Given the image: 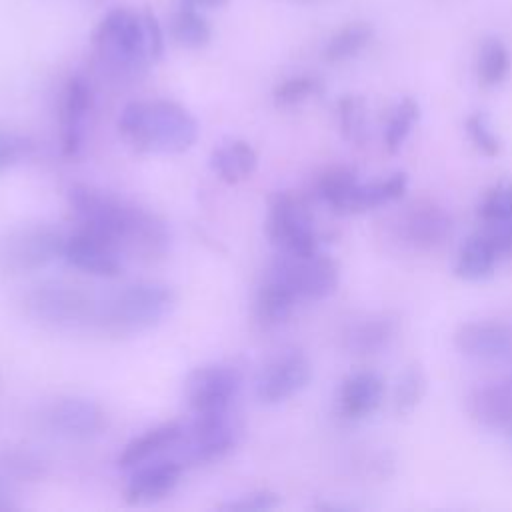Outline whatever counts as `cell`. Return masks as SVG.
<instances>
[{
  "mask_svg": "<svg viewBox=\"0 0 512 512\" xmlns=\"http://www.w3.org/2000/svg\"><path fill=\"white\" fill-rule=\"evenodd\" d=\"M420 106L414 98L406 96L394 104L384 126V148L388 154H396L406 142L412 126L418 122Z\"/></svg>",
  "mask_w": 512,
  "mask_h": 512,
  "instance_id": "f546056e",
  "label": "cell"
},
{
  "mask_svg": "<svg viewBox=\"0 0 512 512\" xmlns=\"http://www.w3.org/2000/svg\"><path fill=\"white\" fill-rule=\"evenodd\" d=\"M212 172L226 184L248 180L258 168V154L246 140H228L210 154Z\"/></svg>",
  "mask_w": 512,
  "mask_h": 512,
  "instance_id": "603a6c76",
  "label": "cell"
},
{
  "mask_svg": "<svg viewBox=\"0 0 512 512\" xmlns=\"http://www.w3.org/2000/svg\"><path fill=\"white\" fill-rule=\"evenodd\" d=\"M426 374L420 364H408L396 380L394 388V410L398 416L410 414L426 394Z\"/></svg>",
  "mask_w": 512,
  "mask_h": 512,
  "instance_id": "1f68e13d",
  "label": "cell"
},
{
  "mask_svg": "<svg viewBox=\"0 0 512 512\" xmlns=\"http://www.w3.org/2000/svg\"><path fill=\"white\" fill-rule=\"evenodd\" d=\"M172 288L158 282H136L100 304L98 326L110 334H132L160 324L174 308Z\"/></svg>",
  "mask_w": 512,
  "mask_h": 512,
  "instance_id": "3957f363",
  "label": "cell"
},
{
  "mask_svg": "<svg viewBox=\"0 0 512 512\" xmlns=\"http://www.w3.org/2000/svg\"><path fill=\"white\" fill-rule=\"evenodd\" d=\"M194 6H206V8H220L224 4H228V0H188Z\"/></svg>",
  "mask_w": 512,
  "mask_h": 512,
  "instance_id": "ab89813d",
  "label": "cell"
},
{
  "mask_svg": "<svg viewBox=\"0 0 512 512\" xmlns=\"http://www.w3.org/2000/svg\"><path fill=\"white\" fill-rule=\"evenodd\" d=\"M506 432H508V436H510V440H512V422L506 426Z\"/></svg>",
  "mask_w": 512,
  "mask_h": 512,
  "instance_id": "60d3db41",
  "label": "cell"
},
{
  "mask_svg": "<svg viewBox=\"0 0 512 512\" xmlns=\"http://www.w3.org/2000/svg\"><path fill=\"white\" fill-rule=\"evenodd\" d=\"M184 424L172 420V422H164L158 424L150 430H146L144 434L132 438L124 450L118 456V466L122 470H134L136 466L150 462L154 458H160V454L164 452H172L174 446L178 444L180 436H182Z\"/></svg>",
  "mask_w": 512,
  "mask_h": 512,
  "instance_id": "ffe728a7",
  "label": "cell"
},
{
  "mask_svg": "<svg viewBox=\"0 0 512 512\" xmlns=\"http://www.w3.org/2000/svg\"><path fill=\"white\" fill-rule=\"evenodd\" d=\"M340 134L354 146H362L368 138V108L362 96L346 94L336 104Z\"/></svg>",
  "mask_w": 512,
  "mask_h": 512,
  "instance_id": "83f0119b",
  "label": "cell"
},
{
  "mask_svg": "<svg viewBox=\"0 0 512 512\" xmlns=\"http://www.w3.org/2000/svg\"><path fill=\"white\" fill-rule=\"evenodd\" d=\"M312 380V362L300 350H286L270 360L258 380L256 396L264 404H280L302 392Z\"/></svg>",
  "mask_w": 512,
  "mask_h": 512,
  "instance_id": "8fae6325",
  "label": "cell"
},
{
  "mask_svg": "<svg viewBox=\"0 0 512 512\" xmlns=\"http://www.w3.org/2000/svg\"><path fill=\"white\" fill-rule=\"evenodd\" d=\"M478 80L482 86H498L510 70V54L502 40L486 38L478 52Z\"/></svg>",
  "mask_w": 512,
  "mask_h": 512,
  "instance_id": "4dcf8cb0",
  "label": "cell"
},
{
  "mask_svg": "<svg viewBox=\"0 0 512 512\" xmlns=\"http://www.w3.org/2000/svg\"><path fill=\"white\" fill-rule=\"evenodd\" d=\"M370 40H372V26L364 22L348 24L328 38L322 50V56L326 62H344L356 56L358 52H362Z\"/></svg>",
  "mask_w": 512,
  "mask_h": 512,
  "instance_id": "4316f807",
  "label": "cell"
},
{
  "mask_svg": "<svg viewBox=\"0 0 512 512\" xmlns=\"http://www.w3.org/2000/svg\"><path fill=\"white\" fill-rule=\"evenodd\" d=\"M238 434L240 430L228 410L194 414V420L184 426L182 436L174 446V458L180 460L182 466L216 462L232 452Z\"/></svg>",
  "mask_w": 512,
  "mask_h": 512,
  "instance_id": "52a82bcc",
  "label": "cell"
},
{
  "mask_svg": "<svg viewBox=\"0 0 512 512\" xmlns=\"http://www.w3.org/2000/svg\"><path fill=\"white\" fill-rule=\"evenodd\" d=\"M454 346L468 358L500 360L512 354V326L502 320H472L458 326Z\"/></svg>",
  "mask_w": 512,
  "mask_h": 512,
  "instance_id": "2e32d148",
  "label": "cell"
},
{
  "mask_svg": "<svg viewBox=\"0 0 512 512\" xmlns=\"http://www.w3.org/2000/svg\"><path fill=\"white\" fill-rule=\"evenodd\" d=\"M384 400V378L376 370L350 372L338 390V410L348 420L374 414Z\"/></svg>",
  "mask_w": 512,
  "mask_h": 512,
  "instance_id": "ac0fdd59",
  "label": "cell"
},
{
  "mask_svg": "<svg viewBox=\"0 0 512 512\" xmlns=\"http://www.w3.org/2000/svg\"><path fill=\"white\" fill-rule=\"evenodd\" d=\"M510 380H512V376H510Z\"/></svg>",
  "mask_w": 512,
  "mask_h": 512,
  "instance_id": "7bdbcfd3",
  "label": "cell"
},
{
  "mask_svg": "<svg viewBox=\"0 0 512 512\" xmlns=\"http://www.w3.org/2000/svg\"><path fill=\"white\" fill-rule=\"evenodd\" d=\"M170 32H172V38L180 46L190 48V50L204 48L210 42V38H212L210 24L206 22L204 16H200L196 12V6L192 2H188V0H184V4L172 16Z\"/></svg>",
  "mask_w": 512,
  "mask_h": 512,
  "instance_id": "484cf974",
  "label": "cell"
},
{
  "mask_svg": "<svg viewBox=\"0 0 512 512\" xmlns=\"http://www.w3.org/2000/svg\"><path fill=\"white\" fill-rule=\"evenodd\" d=\"M266 236L282 252L290 256H308L318 252V234L306 204L292 192H274L268 198Z\"/></svg>",
  "mask_w": 512,
  "mask_h": 512,
  "instance_id": "5b68a950",
  "label": "cell"
},
{
  "mask_svg": "<svg viewBox=\"0 0 512 512\" xmlns=\"http://www.w3.org/2000/svg\"><path fill=\"white\" fill-rule=\"evenodd\" d=\"M68 204L82 228L110 240L122 252L156 258L168 250L166 222L142 206L88 184L70 186Z\"/></svg>",
  "mask_w": 512,
  "mask_h": 512,
  "instance_id": "6da1fadb",
  "label": "cell"
},
{
  "mask_svg": "<svg viewBox=\"0 0 512 512\" xmlns=\"http://www.w3.org/2000/svg\"><path fill=\"white\" fill-rule=\"evenodd\" d=\"M182 462L176 458H154L132 470V476L124 488L126 502L148 504L168 496L182 476Z\"/></svg>",
  "mask_w": 512,
  "mask_h": 512,
  "instance_id": "e0dca14e",
  "label": "cell"
},
{
  "mask_svg": "<svg viewBox=\"0 0 512 512\" xmlns=\"http://www.w3.org/2000/svg\"><path fill=\"white\" fill-rule=\"evenodd\" d=\"M280 504V496L270 490H256L250 494H244L236 500L224 502L218 508L220 510H240V512H252V510H272Z\"/></svg>",
  "mask_w": 512,
  "mask_h": 512,
  "instance_id": "8d00e7d4",
  "label": "cell"
},
{
  "mask_svg": "<svg viewBox=\"0 0 512 512\" xmlns=\"http://www.w3.org/2000/svg\"><path fill=\"white\" fill-rule=\"evenodd\" d=\"M242 388V374L228 364H208L192 370L184 382V398L194 414L224 412Z\"/></svg>",
  "mask_w": 512,
  "mask_h": 512,
  "instance_id": "30bf717a",
  "label": "cell"
},
{
  "mask_svg": "<svg viewBox=\"0 0 512 512\" xmlns=\"http://www.w3.org/2000/svg\"><path fill=\"white\" fill-rule=\"evenodd\" d=\"M92 42L100 58L118 72H138L150 62L144 20L128 8H112L98 22Z\"/></svg>",
  "mask_w": 512,
  "mask_h": 512,
  "instance_id": "277c9868",
  "label": "cell"
},
{
  "mask_svg": "<svg viewBox=\"0 0 512 512\" xmlns=\"http://www.w3.org/2000/svg\"><path fill=\"white\" fill-rule=\"evenodd\" d=\"M406 188H408V176L404 172H394L386 178L372 180V182L358 180L356 186L350 190L340 214H356V212H364V210L394 202L402 198Z\"/></svg>",
  "mask_w": 512,
  "mask_h": 512,
  "instance_id": "cb8c5ba5",
  "label": "cell"
},
{
  "mask_svg": "<svg viewBox=\"0 0 512 512\" xmlns=\"http://www.w3.org/2000/svg\"><path fill=\"white\" fill-rule=\"evenodd\" d=\"M142 20H144V32H146V46H148V56L150 62H158L164 56V34H162V26L156 18V14L146 8L142 12Z\"/></svg>",
  "mask_w": 512,
  "mask_h": 512,
  "instance_id": "74e56055",
  "label": "cell"
},
{
  "mask_svg": "<svg viewBox=\"0 0 512 512\" xmlns=\"http://www.w3.org/2000/svg\"><path fill=\"white\" fill-rule=\"evenodd\" d=\"M0 508H6V504H4V502H0Z\"/></svg>",
  "mask_w": 512,
  "mask_h": 512,
  "instance_id": "b9f144b4",
  "label": "cell"
},
{
  "mask_svg": "<svg viewBox=\"0 0 512 512\" xmlns=\"http://www.w3.org/2000/svg\"><path fill=\"white\" fill-rule=\"evenodd\" d=\"M466 410L478 424L506 430L512 422V380L476 386L466 398Z\"/></svg>",
  "mask_w": 512,
  "mask_h": 512,
  "instance_id": "d6986e66",
  "label": "cell"
},
{
  "mask_svg": "<svg viewBox=\"0 0 512 512\" xmlns=\"http://www.w3.org/2000/svg\"><path fill=\"white\" fill-rule=\"evenodd\" d=\"M46 422L64 438L90 440L106 430V412L90 398L68 396L48 408Z\"/></svg>",
  "mask_w": 512,
  "mask_h": 512,
  "instance_id": "9a60e30c",
  "label": "cell"
},
{
  "mask_svg": "<svg viewBox=\"0 0 512 512\" xmlns=\"http://www.w3.org/2000/svg\"><path fill=\"white\" fill-rule=\"evenodd\" d=\"M452 226V216L444 208L420 202L398 214L394 234L400 244L412 250H432L450 236Z\"/></svg>",
  "mask_w": 512,
  "mask_h": 512,
  "instance_id": "7c38bea8",
  "label": "cell"
},
{
  "mask_svg": "<svg viewBox=\"0 0 512 512\" xmlns=\"http://www.w3.org/2000/svg\"><path fill=\"white\" fill-rule=\"evenodd\" d=\"M358 180L360 178H358L354 168H350V166H332V168L324 170L318 176L316 194L324 204H328L334 212L340 214L350 190L356 186Z\"/></svg>",
  "mask_w": 512,
  "mask_h": 512,
  "instance_id": "f1b7e54d",
  "label": "cell"
},
{
  "mask_svg": "<svg viewBox=\"0 0 512 512\" xmlns=\"http://www.w3.org/2000/svg\"><path fill=\"white\" fill-rule=\"evenodd\" d=\"M66 238L60 230L44 224L12 230L0 242V266L12 274L40 270L62 258Z\"/></svg>",
  "mask_w": 512,
  "mask_h": 512,
  "instance_id": "ba28073f",
  "label": "cell"
},
{
  "mask_svg": "<svg viewBox=\"0 0 512 512\" xmlns=\"http://www.w3.org/2000/svg\"><path fill=\"white\" fill-rule=\"evenodd\" d=\"M396 338V322L390 316L376 314L360 318L346 326L342 334V346L350 354H378L386 350Z\"/></svg>",
  "mask_w": 512,
  "mask_h": 512,
  "instance_id": "44dd1931",
  "label": "cell"
},
{
  "mask_svg": "<svg viewBox=\"0 0 512 512\" xmlns=\"http://www.w3.org/2000/svg\"><path fill=\"white\" fill-rule=\"evenodd\" d=\"M26 312L56 328H76L98 324L100 304L76 286L66 284H42L28 292L24 300Z\"/></svg>",
  "mask_w": 512,
  "mask_h": 512,
  "instance_id": "8992f818",
  "label": "cell"
},
{
  "mask_svg": "<svg viewBox=\"0 0 512 512\" xmlns=\"http://www.w3.org/2000/svg\"><path fill=\"white\" fill-rule=\"evenodd\" d=\"M464 130H466L470 142L474 144V148L478 152H482L484 156H498L502 152V140L494 132L486 114L474 112V114L466 116Z\"/></svg>",
  "mask_w": 512,
  "mask_h": 512,
  "instance_id": "e575fe53",
  "label": "cell"
},
{
  "mask_svg": "<svg viewBox=\"0 0 512 512\" xmlns=\"http://www.w3.org/2000/svg\"><path fill=\"white\" fill-rule=\"evenodd\" d=\"M482 230L492 240L500 260L512 256V218H508L504 222H498V224H484Z\"/></svg>",
  "mask_w": 512,
  "mask_h": 512,
  "instance_id": "f35d334b",
  "label": "cell"
},
{
  "mask_svg": "<svg viewBox=\"0 0 512 512\" xmlns=\"http://www.w3.org/2000/svg\"><path fill=\"white\" fill-rule=\"evenodd\" d=\"M500 256L484 230L470 234L458 248L454 260V274L468 282H478L494 274Z\"/></svg>",
  "mask_w": 512,
  "mask_h": 512,
  "instance_id": "7402d4cb",
  "label": "cell"
},
{
  "mask_svg": "<svg viewBox=\"0 0 512 512\" xmlns=\"http://www.w3.org/2000/svg\"><path fill=\"white\" fill-rule=\"evenodd\" d=\"M272 272L288 282L298 300H324L336 292L340 282L338 262L320 250L308 256L282 254Z\"/></svg>",
  "mask_w": 512,
  "mask_h": 512,
  "instance_id": "9c48e42d",
  "label": "cell"
},
{
  "mask_svg": "<svg viewBox=\"0 0 512 512\" xmlns=\"http://www.w3.org/2000/svg\"><path fill=\"white\" fill-rule=\"evenodd\" d=\"M34 140L16 132H0V172L12 168L34 154Z\"/></svg>",
  "mask_w": 512,
  "mask_h": 512,
  "instance_id": "d590c367",
  "label": "cell"
},
{
  "mask_svg": "<svg viewBox=\"0 0 512 512\" xmlns=\"http://www.w3.org/2000/svg\"><path fill=\"white\" fill-rule=\"evenodd\" d=\"M122 140L140 154H180L198 140L196 118L172 100H134L118 116Z\"/></svg>",
  "mask_w": 512,
  "mask_h": 512,
  "instance_id": "7a4b0ae2",
  "label": "cell"
},
{
  "mask_svg": "<svg viewBox=\"0 0 512 512\" xmlns=\"http://www.w3.org/2000/svg\"><path fill=\"white\" fill-rule=\"evenodd\" d=\"M482 224H498L512 218V182H498L478 204Z\"/></svg>",
  "mask_w": 512,
  "mask_h": 512,
  "instance_id": "836d02e7",
  "label": "cell"
},
{
  "mask_svg": "<svg viewBox=\"0 0 512 512\" xmlns=\"http://www.w3.org/2000/svg\"><path fill=\"white\" fill-rule=\"evenodd\" d=\"M94 92L90 82L74 74L66 80L60 98V152L66 158L80 156L86 138V122L92 112Z\"/></svg>",
  "mask_w": 512,
  "mask_h": 512,
  "instance_id": "4fadbf2b",
  "label": "cell"
},
{
  "mask_svg": "<svg viewBox=\"0 0 512 512\" xmlns=\"http://www.w3.org/2000/svg\"><path fill=\"white\" fill-rule=\"evenodd\" d=\"M320 90H322V82L316 76L300 74L280 82L272 92V100L278 108H290L316 96Z\"/></svg>",
  "mask_w": 512,
  "mask_h": 512,
  "instance_id": "d6a6232c",
  "label": "cell"
},
{
  "mask_svg": "<svg viewBox=\"0 0 512 512\" xmlns=\"http://www.w3.org/2000/svg\"><path fill=\"white\" fill-rule=\"evenodd\" d=\"M62 258L72 268L102 278H116L124 270L122 250L86 228H80L66 238Z\"/></svg>",
  "mask_w": 512,
  "mask_h": 512,
  "instance_id": "5bb4252c",
  "label": "cell"
},
{
  "mask_svg": "<svg viewBox=\"0 0 512 512\" xmlns=\"http://www.w3.org/2000/svg\"><path fill=\"white\" fill-rule=\"evenodd\" d=\"M296 302L298 296L288 282L270 270L256 294V316L264 326H280L292 316Z\"/></svg>",
  "mask_w": 512,
  "mask_h": 512,
  "instance_id": "d4e9b609",
  "label": "cell"
}]
</instances>
